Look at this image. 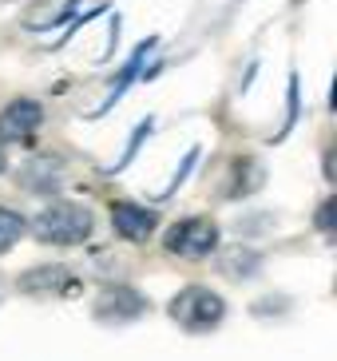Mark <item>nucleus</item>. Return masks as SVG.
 Returning a JSON list of instances; mask_svg holds the SVG:
<instances>
[{
  "mask_svg": "<svg viewBox=\"0 0 337 361\" xmlns=\"http://www.w3.org/2000/svg\"><path fill=\"white\" fill-rule=\"evenodd\" d=\"M111 223H116V231L123 234V238L143 243V238L155 231L159 214L147 211V207H135V202H116V207H111Z\"/></svg>",
  "mask_w": 337,
  "mask_h": 361,
  "instance_id": "6",
  "label": "nucleus"
},
{
  "mask_svg": "<svg viewBox=\"0 0 337 361\" xmlns=\"http://www.w3.org/2000/svg\"><path fill=\"white\" fill-rule=\"evenodd\" d=\"M32 231H36L40 243H56V246L84 243L87 234H92V211L87 207H75V202H48L36 214Z\"/></svg>",
  "mask_w": 337,
  "mask_h": 361,
  "instance_id": "1",
  "label": "nucleus"
},
{
  "mask_svg": "<svg viewBox=\"0 0 337 361\" xmlns=\"http://www.w3.org/2000/svg\"><path fill=\"white\" fill-rule=\"evenodd\" d=\"M0 171H4V151H0Z\"/></svg>",
  "mask_w": 337,
  "mask_h": 361,
  "instance_id": "10",
  "label": "nucleus"
},
{
  "mask_svg": "<svg viewBox=\"0 0 337 361\" xmlns=\"http://www.w3.org/2000/svg\"><path fill=\"white\" fill-rule=\"evenodd\" d=\"M24 219L16 211H8V207H0V255L8 250V246H16V238L24 234Z\"/></svg>",
  "mask_w": 337,
  "mask_h": 361,
  "instance_id": "8",
  "label": "nucleus"
},
{
  "mask_svg": "<svg viewBox=\"0 0 337 361\" xmlns=\"http://www.w3.org/2000/svg\"><path fill=\"white\" fill-rule=\"evenodd\" d=\"M317 223H321V231L329 234V226H333V202H326V207H321V219H317Z\"/></svg>",
  "mask_w": 337,
  "mask_h": 361,
  "instance_id": "9",
  "label": "nucleus"
},
{
  "mask_svg": "<svg viewBox=\"0 0 337 361\" xmlns=\"http://www.w3.org/2000/svg\"><path fill=\"white\" fill-rule=\"evenodd\" d=\"M163 246L171 255H183V258H207L219 246V226L211 219H183V223H175L167 231Z\"/></svg>",
  "mask_w": 337,
  "mask_h": 361,
  "instance_id": "3",
  "label": "nucleus"
},
{
  "mask_svg": "<svg viewBox=\"0 0 337 361\" xmlns=\"http://www.w3.org/2000/svg\"><path fill=\"white\" fill-rule=\"evenodd\" d=\"M40 123H44V111H40L36 99H12V104L0 111V143L32 139Z\"/></svg>",
  "mask_w": 337,
  "mask_h": 361,
  "instance_id": "4",
  "label": "nucleus"
},
{
  "mask_svg": "<svg viewBox=\"0 0 337 361\" xmlns=\"http://www.w3.org/2000/svg\"><path fill=\"white\" fill-rule=\"evenodd\" d=\"M24 187L28 191H56L60 187V163L56 159H36L24 167Z\"/></svg>",
  "mask_w": 337,
  "mask_h": 361,
  "instance_id": "7",
  "label": "nucleus"
},
{
  "mask_svg": "<svg viewBox=\"0 0 337 361\" xmlns=\"http://www.w3.org/2000/svg\"><path fill=\"white\" fill-rule=\"evenodd\" d=\"M143 310H147L143 294H135V290H127V286H107L104 294H99L95 314L104 322H127V318H139Z\"/></svg>",
  "mask_w": 337,
  "mask_h": 361,
  "instance_id": "5",
  "label": "nucleus"
},
{
  "mask_svg": "<svg viewBox=\"0 0 337 361\" xmlns=\"http://www.w3.org/2000/svg\"><path fill=\"white\" fill-rule=\"evenodd\" d=\"M222 314H226L222 298L214 294V290H207V286H187V290L175 294V302H171V318L179 322L183 329H190V334L214 329L222 322Z\"/></svg>",
  "mask_w": 337,
  "mask_h": 361,
  "instance_id": "2",
  "label": "nucleus"
}]
</instances>
